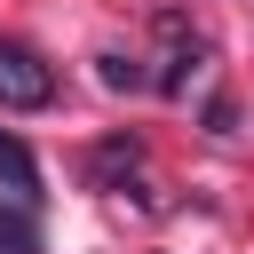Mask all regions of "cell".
I'll list each match as a JSON object with an SVG mask.
<instances>
[{
  "mask_svg": "<svg viewBox=\"0 0 254 254\" xmlns=\"http://www.w3.org/2000/svg\"><path fill=\"white\" fill-rule=\"evenodd\" d=\"M48 103H56V71L32 48L0 40V111H48Z\"/></svg>",
  "mask_w": 254,
  "mask_h": 254,
  "instance_id": "obj_1",
  "label": "cell"
},
{
  "mask_svg": "<svg viewBox=\"0 0 254 254\" xmlns=\"http://www.w3.org/2000/svg\"><path fill=\"white\" fill-rule=\"evenodd\" d=\"M0 183H8L24 206H40V159H32L16 135H0Z\"/></svg>",
  "mask_w": 254,
  "mask_h": 254,
  "instance_id": "obj_2",
  "label": "cell"
},
{
  "mask_svg": "<svg viewBox=\"0 0 254 254\" xmlns=\"http://www.w3.org/2000/svg\"><path fill=\"white\" fill-rule=\"evenodd\" d=\"M135 167H143V143H135V135L95 143V159H87V175H95V183H119V175H135Z\"/></svg>",
  "mask_w": 254,
  "mask_h": 254,
  "instance_id": "obj_3",
  "label": "cell"
},
{
  "mask_svg": "<svg viewBox=\"0 0 254 254\" xmlns=\"http://www.w3.org/2000/svg\"><path fill=\"white\" fill-rule=\"evenodd\" d=\"M0 254H40V222H32V206H24V198H8V206H0Z\"/></svg>",
  "mask_w": 254,
  "mask_h": 254,
  "instance_id": "obj_4",
  "label": "cell"
},
{
  "mask_svg": "<svg viewBox=\"0 0 254 254\" xmlns=\"http://www.w3.org/2000/svg\"><path fill=\"white\" fill-rule=\"evenodd\" d=\"M95 79H103L111 95H127V87H151V71H143L135 56H119V48H111V56H95Z\"/></svg>",
  "mask_w": 254,
  "mask_h": 254,
  "instance_id": "obj_5",
  "label": "cell"
},
{
  "mask_svg": "<svg viewBox=\"0 0 254 254\" xmlns=\"http://www.w3.org/2000/svg\"><path fill=\"white\" fill-rule=\"evenodd\" d=\"M206 127H214V135H230V127H238V103H230V95H214V103H206Z\"/></svg>",
  "mask_w": 254,
  "mask_h": 254,
  "instance_id": "obj_6",
  "label": "cell"
}]
</instances>
